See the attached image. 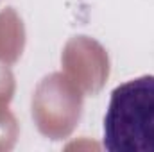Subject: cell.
Returning <instances> with one entry per match:
<instances>
[{"mask_svg": "<svg viewBox=\"0 0 154 152\" xmlns=\"http://www.w3.org/2000/svg\"><path fill=\"white\" fill-rule=\"evenodd\" d=\"M102 145L109 152H154V75L127 81L111 91Z\"/></svg>", "mask_w": 154, "mask_h": 152, "instance_id": "cell-1", "label": "cell"}]
</instances>
